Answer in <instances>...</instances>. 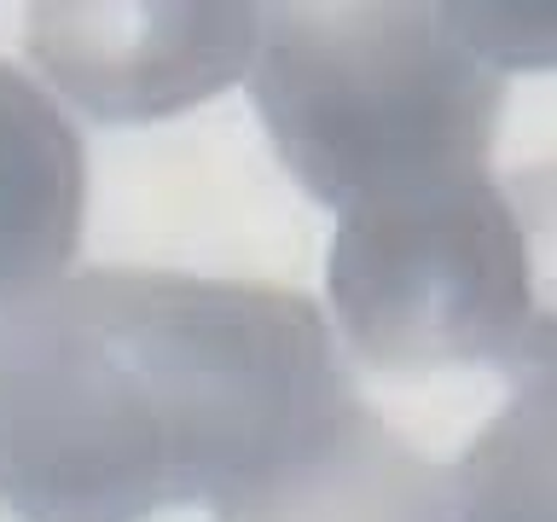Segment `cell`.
<instances>
[{"instance_id": "277c9868", "label": "cell", "mask_w": 557, "mask_h": 522, "mask_svg": "<svg viewBox=\"0 0 557 522\" xmlns=\"http://www.w3.org/2000/svg\"><path fill=\"white\" fill-rule=\"evenodd\" d=\"M261 7H35L29 59L99 122H157L250 70Z\"/></svg>"}, {"instance_id": "5b68a950", "label": "cell", "mask_w": 557, "mask_h": 522, "mask_svg": "<svg viewBox=\"0 0 557 522\" xmlns=\"http://www.w3.org/2000/svg\"><path fill=\"white\" fill-rule=\"evenodd\" d=\"M209 511L215 522H447V487L442 464L355 395L290 459Z\"/></svg>"}, {"instance_id": "6da1fadb", "label": "cell", "mask_w": 557, "mask_h": 522, "mask_svg": "<svg viewBox=\"0 0 557 522\" xmlns=\"http://www.w3.org/2000/svg\"><path fill=\"white\" fill-rule=\"evenodd\" d=\"M355 377L268 278L87 268L0 308V517L146 522L290 459Z\"/></svg>"}, {"instance_id": "7a4b0ae2", "label": "cell", "mask_w": 557, "mask_h": 522, "mask_svg": "<svg viewBox=\"0 0 557 522\" xmlns=\"http://www.w3.org/2000/svg\"><path fill=\"white\" fill-rule=\"evenodd\" d=\"M244 76L278 163L337 215L494 163L505 70L459 7H268Z\"/></svg>"}, {"instance_id": "3957f363", "label": "cell", "mask_w": 557, "mask_h": 522, "mask_svg": "<svg viewBox=\"0 0 557 522\" xmlns=\"http://www.w3.org/2000/svg\"><path fill=\"white\" fill-rule=\"evenodd\" d=\"M331 320L372 372L418 377L447 365H540L552 320L540 308L529 233L499 174L355 203L331 233Z\"/></svg>"}, {"instance_id": "52a82bcc", "label": "cell", "mask_w": 557, "mask_h": 522, "mask_svg": "<svg viewBox=\"0 0 557 522\" xmlns=\"http://www.w3.org/2000/svg\"><path fill=\"white\" fill-rule=\"evenodd\" d=\"M447 522H552V360L487 424L453 470H442Z\"/></svg>"}, {"instance_id": "8992f818", "label": "cell", "mask_w": 557, "mask_h": 522, "mask_svg": "<svg viewBox=\"0 0 557 522\" xmlns=\"http://www.w3.org/2000/svg\"><path fill=\"white\" fill-rule=\"evenodd\" d=\"M87 221V151L64 104L0 59V308L64 278Z\"/></svg>"}]
</instances>
